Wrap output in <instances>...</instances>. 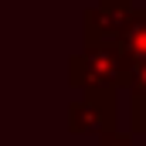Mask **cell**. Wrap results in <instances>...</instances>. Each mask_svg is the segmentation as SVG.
Here are the masks:
<instances>
[{
	"label": "cell",
	"mask_w": 146,
	"mask_h": 146,
	"mask_svg": "<svg viewBox=\"0 0 146 146\" xmlns=\"http://www.w3.org/2000/svg\"><path fill=\"white\" fill-rule=\"evenodd\" d=\"M126 54L112 44H85L82 54L72 58V78L75 88L82 92H115L126 85Z\"/></svg>",
	"instance_id": "obj_1"
},
{
	"label": "cell",
	"mask_w": 146,
	"mask_h": 146,
	"mask_svg": "<svg viewBox=\"0 0 146 146\" xmlns=\"http://www.w3.org/2000/svg\"><path fill=\"white\" fill-rule=\"evenodd\" d=\"M72 133H109L115 129V92H85L68 106Z\"/></svg>",
	"instance_id": "obj_2"
},
{
	"label": "cell",
	"mask_w": 146,
	"mask_h": 146,
	"mask_svg": "<svg viewBox=\"0 0 146 146\" xmlns=\"http://www.w3.org/2000/svg\"><path fill=\"white\" fill-rule=\"evenodd\" d=\"M129 17H133L129 0H102V7L88 10V17H85V41L115 48L122 31H126V24H129Z\"/></svg>",
	"instance_id": "obj_3"
},
{
	"label": "cell",
	"mask_w": 146,
	"mask_h": 146,
	"mask_svg": "<svg viewBox=\"0 0 146 146\" xmlns=\"http://www.w3.org/2000/svg\"><path fill=\"white\" fill-rule=\"evenodd\" d=\"M115 48L126 54V61L146 58V10H139V14L133 10V17H129V24H126V31H122Z\"/></svg>",
	"instance_id": "obj_4"
},
{
	"label": "cell",
	"mask_w": 146,
	"mask_h": 146,
	"mask_svg": "<svg viewBox=\"0 0 146 146\" xmlns=\"http://www.w3.org/2000/svg\"><path fill=\"white\" fill-rule=\"evenodd\" d=\"M126 85L133 88V95H143L146 99V58L126 65Z\"/></svg>",
	"instance_id": "obj_5"
},
{
	"label": "cell",
	"mask_w": 146,
	"mask_h": 146,
	"mask_svg": "<svg viewBox=\"0 0 146 146\" xmlns=\"http://www.w3.org/2000/svg\"><path fill=\"white\" fill-rule=\"evenodd\" d=\"M133 133H146V99L133 95Z\"/></svg>",
	"instance_id": "obj_6"
},
{
	"label": "cell",
	"mask_w": 146,
	"mask_h": 146,
	"mask_svg": "<svg viewBox=\"0 0 146 146\" xmlns=\"http://www.w3.org/2000/svg\"><path fill=\"white\" fill-rule=\"evenodd\" d=\"M99 146H133V139H129L126 133L109 129V133H99Z\"/></svg>",
	"instance_id": "obj_7"
}]
</instances>
